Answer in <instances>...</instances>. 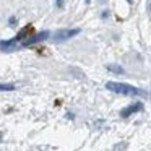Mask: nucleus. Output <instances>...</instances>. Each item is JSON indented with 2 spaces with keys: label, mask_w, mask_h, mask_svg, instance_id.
<instances>
[{
  "label": "nucleus",
  "mask_w": 151,
  "mask_h": 151,
  "mask_svg": "<svg viewBox=\"0 0 151 151\" xmlns=\"http://www.w3.org/2000/svg\"><path fill=\"white\" fill-rule=\"evenodd\" d=\"M106 88L109 91H114L117 94H125V96H146V93L141 91V89L135 88L132 85H127V83H115V81H109L106 85Z\"/></svg>",
  "instance_id": "nucleus-1"
},
{
  "label": "nucleus",
  "mask_w": 151,
  "mask_h": 151,
  "mask_svg": "<svg viewBox=\"0 0 151 151\" xmlns=\"http://www.w3.org/2000/svg\"><path fill=\"white\" fill-rule=\"evenodd\" d=\"M78 33H80L78 28H76V29H59L55 34H54V41H57V42H60V41H67V39H70V37L76 36Z\"/></svg>",
  "instance_id": "nucleus-2"
},
{
  "label": "nucleus",
  "mask_w": 151,
  "mask_h": 151,
  "mask_svg": "<svg viewBox=\"0 0 151 151\" xmlns=\"http://www.w3.org/2000/svg\"><path fill=\"white\" fill-rule=\"evenodd\" d=\"M50 34H49V31H41V33H37L36 36H31V37H28L26 41L23 42V46H33V44H37V42H42L44 39H47Z\"/></svg>",
  "instance_id": "nucleus-3"
},
{
  "label": "nucleus",
  "mask_w": 151,
  "mask_h": 151,
  "mask_svg": "<svg viewBox=\"0 0 151 151\" xmlns=\"http://www.w3.org/2000/svg\"><path fill=\"white\" fill-rule=\"evenodd\" d=\"M141 109H143L141 102H137V104H132V106H128V107H125L124 111L120 112V115H122V117H130L132 114H135V112H140Z\"/></svg>",
  "instance_id": "nucleus-4"
},
{
  "label": "nucleus",
  "mask_w": 151,
  "mask_h": 151,
  "mask_svg": "<svg viewBox=\"0 0 151 151\" xmlns=\"http://www.w3.org/2000/svg\"><path fill=\"white\" fill-rule=\"evenodd\" d=\"M17 42H18L17 37H13V39H10V41H2V42H0V49L5 50V52H12V50L17 49Z\"/></svg>",
  "instance_id": "nucleus-5"
},
{
  "label": "nucleus",
  "mask_w": 151,
  "mask_h": 151,
  "mask_svg": "<svg viewBox=\"0 0 151 151\" xmlns=\"http://www.w3.org/2000/svg\"><path fill=\"white\" fill-rule=\"evenodd\" d=\"M15 85L12 83H0V91H13Z\"/></svg>",
  "instance_id": "nucleus-6"
},
{
  "label": "nucleus",
  "mask_w": 151,
  "mask_h": 151,
  "mask_svg": "<svg viewBox=\"0 0 151 151\" xmlns=\"http://www.w3.org/2000/svg\"><path fill=\"white\" fill-rule=\"evenodd\" d=\"M107 70L109 72H114V73H124V68L122 67H119V65H107Z\"/></svg>",
  "instance_id": "nucleus-7"
},
{
  "label": "nucleus",
  "mask_w": 151,
  "mask_h": 151,
  "mask_svg": "<svg viewBox=\"0 0 151 151\" xmlns=\"http://www.w3.org/2000/svg\"><path fill=\"white\" fill-rule=\"evenodd\" d=\"M57 7H59V8L63 7V2H62V0H57Z\"/></svg>",
  "instance_id": "nucleus-8"
},
{
  "label": "nucleus",
  "mask_w": 151,
  "mask_h": 151,
  "mask_svg": "<svg viewBox=\"0 0 151 151\" xmlns=\"http://www.w3.org/2000/svg\"><path fill=\"white\" fill-rule=\"evenodd\" d=\"M127 2H128V4H132V2H133V0H127Z\"/></svg>",
  "instance_id": "nucleus-9"
},
{
  "label": "nucleus",
  "mask_w": 151,
  "mask_h": 151,
  "mask_svg": "<svg viewBox=\"0 0 151 151\" xmlns=\"http://www.w3.org/2000/svg\"><path fill=\"white\" fill-rule=\"evenodd\" d=\"M86 2H88V4H89V2H91V0H86Z\"/></svg>",
  "instance_id": "nucleus-10"
},
{
  "label": "nucleus",
  "mask_w": 151,
  "mask_h": 151,
  "mask_svg": "<svg viewBox=\"0 0 151 151\" xmlns=\"http://www.w3.org/2000/svg\"><path fill=\"white\" fill-rule=\"evenodd\" d=\"M101 2H107V0H101Z\"/></svg>",
  "instance_id": "nucleus-11"
},
{
  "label": "nucleus",
  "mask_w": 151,
  "mask_h": 151,
  "mask_svg": "<svg viewBox=\"0 0 151 151\" xmlns=\"http://www.w3.org/2000/svg\"><path fill=\"white\" fill-rule=\"evenodd\" d=\"M150 8H151V5H150Z\"/></svg>",
  "instance_id": "nucleus-12"
}]
</instances>
